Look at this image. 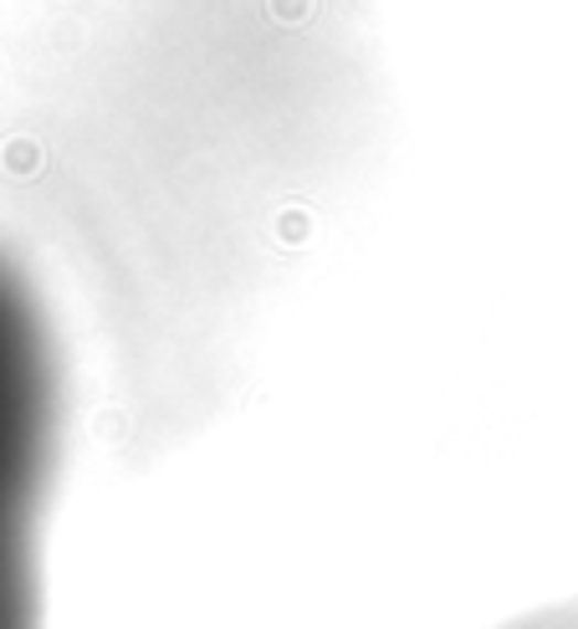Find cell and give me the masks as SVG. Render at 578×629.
Here are the masks:
<instances>
[{
	"instance_id": "cell-1",
	"label": "cell",
	"mask_w": 578,
	"mask_h": 629,
	"mask_svg": "<svg viewBox=\"0 0 578 629\" xmlns=\"http://www.w3.org/2000/svg\"><path fill=\"white\" fill-rule=\"evenodd\" d=\"M57 409L46 312L0 256V629H42V512Z\"/></svg>"
}]
</instances>
